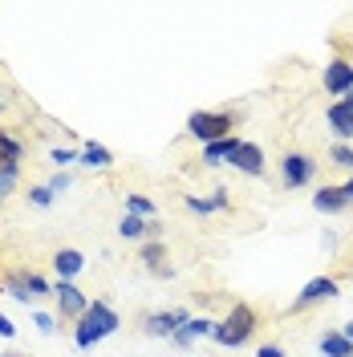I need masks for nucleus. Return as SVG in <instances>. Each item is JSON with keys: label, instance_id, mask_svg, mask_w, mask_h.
Wrapping results in <instances>:
<instances>
[{"label": "nucleus", "instance_id": "obj_17", "mask_svg": "<svg viewBox=\"0 0 353 357\" xmlns=\"http://www.w3.org/2000/svg\"><path fill=\"white\" fill-rule=\"evenodd\" d=\"M17 158H21V142L0 130V167H4V162H8V167H17Z\"/></svg>", "mask_w": 353, "mask_h": 357}, {"label": "nucleus", "instance_id": "obj_1", "mask_svg": "<svg viewBox=\"0 0 353 357\" xmlns=\"http://www.w3.org/2000/svg\"><path fill=\"white\" fill-rule=\"evenodd\" d=\"M110 333H118V312H114L106 301H93L86 309V317L77 321L73 341H77V349H93L98 341H106Z\"/></svg>", "mask_w": 353, "mask_h": 357}, {"label": "nucleus", "instance_id": "obj_13", "mask_svg": "<svg viewBox=\"0 0 353 357\" xmlns=\"http://www.w3.org/2000/svg\"><path fill=\"white\" fill-rule=\"evenodd\" d=\"M313 207H317V211H325V215H329V211H341V207H345L341 187H321V191L313 195Z\"/></svg>", "mask_w": 353, "mask_h": 357}, {"label": "nucleus", "instance_id": "obj_16", "mask_svg": "<svg viewBox=\"0 0 353 357\" xmlns=\"http://www.w3.org/2000/svg\"><path fill=\"white\" fill-rule=\"evenodd\" d=\"M147 223H151V220H142V215H130V211H126L122 223H118V231H122L126 240H138V236H147Z\"/></svg>", "mask_w": 353, "mask_h": 357}, {"label": "nucleus", "instance_id": "obj_18", "mask_svg": "<svg viewBox=\"0 0 353 357\" xmlns=\"http://www.w3.org/2000/svg\"><path fill=\"white\" fill-rule=\"evenodd\" d=\"M126 211H130V215H142V220H151V215H155V203L142 199V195H126Z\"/></svg>", "mask_w": 353, "mask_h": 357}, {"label": "nucleus", "instance_id": "obj_26", "mask_svg": "<svg viewBox=\"0 0 353 357\" xmlns=\"http://www.w3.org/2000/svg\"><path fill=\"white\" fill-rule=\"evenodd\" d=\"M187 207L191 211H199V215H211L216 207H211V199H203V195H187Z\"/></svg>", "mask_w": 353, "mask_h": 357}, {"label": "nucleus", "instance_id": "obj_2", "mask_svg": "<svg viewBox=\"0 0 353 357\" xmlns=\"http://www.w3.org/2000/svg\"><path fill=\"white\" fill-rule=\"evenodd\" d=\"M252 329H256V312L248 309V305H236L223 321H216V333L211 337H216L220 345H243V341L252 337Z\"/></svg>", "mask_w": 353, "mask_h": 357}, {"label": "nucleus", "instance_id": "obj_31", "mask_svg": "<svg viewBox=\"0 0 353 357\" xmlns=\"http://www.w3.org/2000/svg\"><path fill=\"white\" fill-rule=\"evenodd\" d=\"M256 357H285V349H280V345H260Z\"/></svg>", "mask_w": 353, "mask_h": 357}, {"label": "nucleus", "instance_id": "obj_30", "mask_svg": "<svg viewBox=\"0 0 353 357\" xmlns=\"http://www.w3.org/2000/svg\"><path fill=\"white\" fill-rule=\"evenodd\" d=\"M211 207L220 211V207H227V187H216V195H211Z\"/></svg>", "mask_w": 353, "mask_h": 357}, {"label": "nucleus", "instance_id": "obj_11", "mask_svg": "<svg viewBox=\"0 0 353 357\" xmlns=\"http://www.w3.org/2000/svg\"><path fill=\"white\" fill-rule=\"evenodd\" d=\"M82 268H86V256H82L77 248H61V252L53 256V272H57V280H73Z\"/></svg>", "mask_w": 353, "mask_h": 357}, {"label": "nucleus", "instance_id": "obj_14", "mask_svg": "<svg viewBox=\"0 0 353 357\" xmlns=\"http://www.w3.org/2000/svg\"><path fill=\"white\" fill-rule=\"evenodd\" d=\"M321 357H353V341H345L341 333L321 337Z\"/></svg>", "mask_w": 353, "mask_h": 357}, {"label": "nucleus", "instance_id": "obj_34", "mask_svg": "<svg viewBox=\"0 0 353 357\" xmlns=\"http://www.w3.org/2000/svg\"><path fill=\"white\" fill-rule=\"evenodd\" d=\"M341 337H345V341H353V321H345V329H341Z\"/></svg>", "mask_w": 353, "mask_h": 357}, {"label": "nucleus", "instance_id": "obj_22", "mask_svg": "<svg viewBox=\"0 0 353 357\" xmlns=\"http://www.w3.org/2000/svg\"><path fill=\"white\" fill-rule=\"evenodd\" d=\"M53 199H57V195L49 191V183H45V187H33V191H29V203H33V207H49Z\"/></svg>", "mask_w": 353, "mask_h": 357}, {"label": "nucleus", "instance_id": "obj_32", "mask_svg": "<svg viewBox=\"0 0 353 357\" xmlns=\"http://www.w3.org/2000/svg\"><path fill=\"white\" fill-rule=\"evenodd\" d=\"M0 337H17V325H13L4 312H0Z\"/></svg>", "mask_w": 353, "mask_h": 357}, {"label": "nucleus", "instance_id": "obj_24", "mask_svg": "<svg viewBox=\"0 0 353 357\" xmlns=\"http://www.w3.org/2000/svg\"><path fill=\"white\" fill-rule=\"evenodd\" d=\"M142 264H147V268L163 264V244H147V248H142Z\"/></svg>", "mask_w": 353, "mask_h": 357}, {"label": "nucleus", "instance_id": "obj_33", "mask_svg": "<svg viewBox=\"0 0 353 357\" xmlns=\"http://www.w3.org/2000/svg\"><path fill=\"white\" fill-rule=\"evenodd\" d=\"M341 199H345V207L353 203V178H350V183H341Z\"/></svg>", "mask_w": 353, "mask_h": 357}, {"label": "nucleus", "instance_id": "obj_10", "mask_svg": "<svg viewBox=\"0 0 353 357\" xmlns=\"http://www.w3.org/2000/svg\"><path fill=\"white\" fill-rule=\"evenodd\" d=\"M325 122L333 126L337 138H353V106L341 98V102H333L329 110H325Z\"/></svg>", "mask_w": 353, "mask_h": 357}, {"label": "nucleus", "instance_id": "obj_28", "mask_svg": "<svg viewBox=\"0 0 353 357\" xmlns=\"http://www.w3.org/2000/svg\"><path fill=\"white\" fill-rule=\"evenodd\" d=\"M33 321H37V329H41V333H53V329H57V321H53L49 312H33Z\"/></svg>", "mask_w": 353, "mask_h": 357}, {"label": "nucleus", "instance_id": "obj_9", "mask_svg": "<svg viewBox=\"0 0 353 357\" xmlns=\"http://www.w3.org/2000/svg\"><path fill=\"white\" fill-rule=\"evenodd\" d=\"M232 167L243 171V175H260V171H264V151H260L256 142H240V151L232 155Z\"/></svg>", "mask_w": 353, "mask_h": 357}, {"label": "nucleus", "instance_id": "obj_29", "mask_svg": "<svg viewBox=\"0 0 353 357\" xmlns=\"http://www.w3.org/2000/svg\"><path fill=\"white\" fill-rule=\"evenodd\" d=\"M49 191H53V195H61V191H69V175H66V171L49 178Z\"/></svg>", "mask_w": 353, "mask_h": 357}, {"label": "nucleus", "instance_id": "obj_36", "mask_svg": "<svg viewBox=\"0 0 353 357\" xmlns=\"http://www.w3.org/2000/svg\"><path fill=\"white\" fill-rule=\"evenodd\" d=\"M0 114H4V102H0Z\"/></svg>", "mask_w": 353, "mask_h": 357}, {"label": "nucleus", "instance_id": "obj_21", "mask_svg": "<svg viewBox=\"0 0 353 357\" xmlns=\"http://www.w3.org/2000/svg\"><path fill=\"white\" fill-rule=\"evenodd\" d=\"M13 187H17V167H8V162H4V167H0V199H4Z\"/></svg>", "mask_w": 353, "mask_h": 357}, {"label": "nucleus", "instance_id": "obj_3", "mask_svg": "<svg viewBox=\"0 0 353 357\" xmlns=\"http://www.w3.org/2000/svg\"><path fill=\"white\" fill-rule=\"evenodd\" d=\"M187 130L195 134L203 146H207V142H220V138H227V130H232V118H227V114L195 110L191 118H187Z\"/></svg>", "mask_w": 353, "mask_h": 357}, {"label": "nucleus", "instance_id": "obj_37", "mask_svg": "<svg viewBox=\"0 0 353 357\" xmlns=\"http://www.w3.org/2000/svg\"><path fill=\"white\" fill-rule=\"evenodd\" d=\"M0 357H13V354H0Z\"/></svg>", "mask_w": 353, "mask_h": 357}, {"label": "nucleus", "instance_id": "obj_7", "mask_svg": "<svg viewBox=\"0 0 353 357\" xmlns=\"http://www.w3.org/2000/svg\"><path fill=\"white\" fill-rule=\"evenodd\" d=\"M191 321V312L187 309H175V312H155V317H147V333H158V337H175L183 325Z\"/></svg>", "mask_w": 353, "mask_h": 357}, {"label": "nucleus", "instance_id": "obj_12", "mask_svg": "<svg viewBox=\"0 0 353 357\" xmlns=\"http://www.w3.org/2000/svg\"><path fill=\"white\" fill-rule=\"evenodd\" d=\"M236 151H240V138L227 134V138H220V142H207V146H203V162H211V167H216V162H232Z\"/></svg>", "mask_w": 353, "mask_h": 357}, {"label": "nucleus", "instance_id": "obj_19", "mask_svg": "<svg viewBox=\"0 0 353 357\" xmlns=\"http://www.w3.org/2000/svg\"><path fill=\"white\" fill-rule=\"evenodd\" d=\"M183 329H187L191 337H203V333L211 337V333H216V321H207V317H191V321H187Z\"/></svg>", "mask_w": 353, "mask_h": 357}, {"label": "nucleus", "instance_id": "obj_27", "mask_svg": "<svg viewBox=\"0 0 353 357\" xmlns=\"http://www.w3.org/2000/svg\"><path fill=\"white\" fill-rule=\"evenodd\" d=\"M24 280H29V292H33V301H37V296H45V292H53V289H49V284L41 280V276H37V272H29Z\"/></svg>", "mask_w": 353, "mask_h": 357}, {"label": "nucleus", "instance_id": "obj_6", "mask_svg": "<svg viewBox=\"0 0 353 357\" xmlns=\"http://www.w3.org/2000/svg\"><path fill=\"white\" fill-rule=\"evenodd\" d=\"M325 93L350 98L353 93V61H329V69H325Z\"/></svg>", "mask_w": 353, "mask_h": 357}, {"label": "nucleus", "instance_id": "obj_23", "mask_svg": "<svg viewBox=\"0 0 353 357\" xmlns=\"http://www.w3.org/2000/svg\"><path fill=\"white\" fill-rule=\"evenodd\" d=\"M333 162H337V167H353V146L350 142H337V146H333Z\"/></svg>", "mask_w": 353, "mask_h": 357}, {"label": "nucleus", "instance_id": "obj_15", "mask_svg": "<svg viewBox=\"0 0 353 357\" xmlns=\"http://www.w3.org/2000/svg\"><path fill=\"white\" fill-rule=\"evenodd\" d=\"M77 158H82V162H86V167H110V151H106V146H102V142H86V146H82V151H77Z\"/></svg>", "mask_w": 353, "mask_h": 357}, {"label": "nucleus", "instance_id": "obj_20", "mask_svg": "<svg viewBox=\"0 0 353 357\" xmlns=\"http://www.w3.org/2000/svg\"><path fill=\"white\" fill-rule=\"evenodd\" d=\"M8 292H13L21 305H29V301H33V292H29V280H24V276H13V280H8Z\"/></svg>", "mask_w": 353, "mask_h": 357}, {"label": "nucleus", "instance_id": "obj_25", "mask_svg": "<svg viewBox=\"0 0 353 357\" xmlns=\"http://www.w3.org/2000/svg\"><path fill=\"white\" fill-rule=\"evenodd\" d=\"M49 158H53L57 167H69V162L77 158V151H69V146H53V151H49Z\"/></svg>", "mask_w": 353, "mask_h": 357}, {"label": "nucleus", "instance_id": "obj_35", "mask_svg": "<svg viewBox=\"0 0 353 357\" xmlns=\"http://www.w3.org/2000/svg\"><path fill=\"white\" fill-rule=\"evenodd\" d=\"M345 102H350V106H353V93H350V98H345Z\"/></svg>", "mask_w": 353, "mask_h": 357}, {"label": "nucleus", "instance_id": "obj_5", "mask_svg": "<svg viewBox=\"0 0 353 357\" xmlns=\"http://www.w3.org/2000/svg\"><path fill=\"white\" fill-rule=\"evenodd\" d=\"M313 171H317V162H313L309 155H285V162H280V175H285V183L288 187H305L313 178Z\"/></svg>", "mask_w": 353, "mask_h": 357}, {"label": "nucleus", "instance_id": "obj_8", "mask_svg": "<svg viewBox=\"0 0 353 357\" xmlns=\"http://www.w3.org/2000/svg\"><path fill=\"white\" fill-rule=\"evenodd\" d=\"M337 280L333 276H313L309 284L301 289V296H296V309H305V305H313V301H333L337 296Z\"/></svg>", "mask_w": 353, "mask_h": 357}, {"label": "nucleus", "instance_id": "obj_4", "mask_svg": "<svg viewBox=\"0 0 353 357\" xmlns=\"http://www.w3.org/2000/svg\"><path fill=\"white\" fill-rule=\"evenodd\" d=\"M53 296H57V309H61V317H73V321H82L89 309V301H86V292L77 289L73 280H57L53 284Z\"/></svg>", "mask_w": 353, "mask_h": 357}]
</instances>
